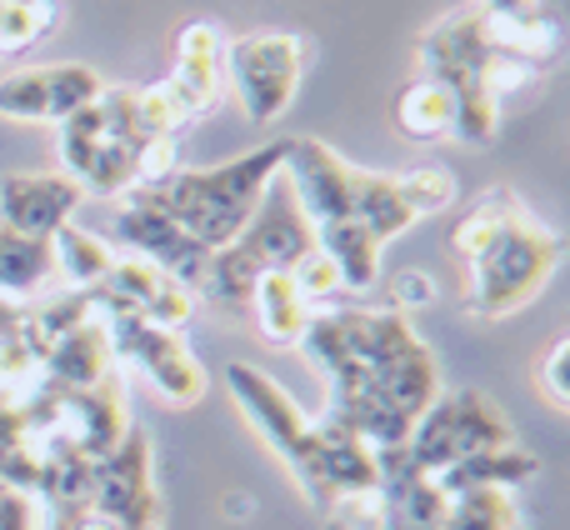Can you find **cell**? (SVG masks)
Here are the masks:
<instances>
[{
  "mask_svg": "<svg viewBox=\"0 0 570 530\" xmlns=\"http://www.w3.org/2000/svg\"><path fill=\"white\" fill-rule=\"evenodd\" d=\"M301 351L325 385V421L361 435L371 451H401L445 391L415 321L385 305H325L305 325Z\"/></svg>",
  "mask_w": 570,
  "mask_h": 530,
  "instance_id": "obj_1",
  "label": "cell"
},
{
  "mask_svg": "<svg viewBox=\"0 0 570 530\" xmlns=\"http://www.w3.org/2000/svg\"><path fill=\"white\" fill-rule=\"evenodd\" d=\"M281 170L291 180L295 200H301V216L311 226L315 246L341 271L345 291H371L381 281V251L421 220L405 200L401 176L351 166L321 136L285 140Z\"/></svg>",
  "mask_w": 570,
  "mask_h": 530,
  "instance_id": "obj_2",
  "label": "cell"
},
{
  "mask_svg": "<svg viewBox=\"0 0 570 530\" xmlns=\"http://www.w3.org/2000/svg\"><path fill=\"white\" fill-rule=\"evenodd\" d=\"M281 166H285V140H271V146H256L210 170L176 166L166 176L136 186L130 196L146 200L150 210H160L200 251H220L250 226V216H256L266 186L281 176Z\"/></svg>",
  "mask_w": 570,
  "mask_h": 530,
  "instance_id": "obj_3",
  "label": "cell"
},
{
  "mask_svg": "<svg viewBox=\"0 0 570 530\" xmlns=\"http://www.w3.org/2000/svg\"><path fill=\"white\" fill-rule=\"evenodd\" d=\"M60 156L86 196L120 200L136 186L176 170V140L146 136L136 116V90L106 86L86 110L60 126Z\"/></svg>",
  "mask_w": 570,
  "mask_h": 530,
  "instance_id": "obj_4",
  "label": "cell"
},
{
  "mask_svg": "<svg viewBox=\"0 0 570 530\" xmlns=\"http://www.w3.org/2000/svg\"><path fill=\"white\" fill-rule=\"evenodd\" d=\"M226 391L236 401V411L246 415V425L271 445V455L291 471L295 491L305 495L315 516L335 511V491H331V451L341 425L325 415H305L301 401L276 381L271 371L250 361H230L226 365Z\"/></svg>",
  "mask_w": 570,
  "mask_h": 530,
  "instance_id": "obj_5",
  "label": "cell"
},
{
  "mask_svg": "<svg viewBox=\"0 0 570 530\" xmlns=\"http://www.w3.org/2000/svg\"><path fill=\"white\" fill-rule=\"evenodd\" d=\"M311 246H315V236H311V226H305L301 200H295L291 180H285V170H281V176L266 186V196H261L250 226L240 230L230 246L210 251L196 301H210L226 315H246L250 291H256L261 275L291 271Z\"/></svg>",
  "mask_w": 570,
  "mask_h": 530,
  "instance_id": "obj_6",
  "label": "cell"
},
{
  "mask_svg": "<svg viewBox=\"0 0 570 530\" xmlns=\"http://www.w3.org/2000/svg\"><path fill=\"white\" fill-rule=\"evenodd\" d=\"M561 261H566V241L525 206L511 210V220L465 261L461 311L471 321H505V315L525 311L551 285Z\"/></svg>",
  "mask_w": 570,
  "mask_h": 530,
  "instance_id": "obj_7",
  "label": "cell"
},
{
  "mask_svg": "<svg viewBox=\"0 0 570 530\" xmlns=\"http://www.w3.org/2000/svg\"><path fill=\"white\" fill-rule=\"evenodd\" d=\"M491 56L495 46L485 40V26L471 6L455 10V16H441L415 40V60H421L425 80H435L451 96L455 140H465V146H491L495 130H501V100L485 80Z\"/></svg>",
  "mask_w": 570,
  "mask_h": 530,
  "instance_id": "obj_8",
  "label": "cell"
},
{
  "mask_svg": "<svg viewBox=\"0 0 570 530\" xmlns=\"http://www.w3.org/2000/svg\"><path fill=\"white\" fill-rule=\"evenodd\" d=\"M515 441V425L491 395L481 391H441L431 401V411L415 421L411 441L401 445L405 461L415 471L445 475L451 465L471 461V455H485V451H501V445Z\"/></svg>",
  "mask_w": 570,
  "mask_h": 530,
  "instance_id": "obj_9",
  "label": "cell"
},
{
  "mask_svg": "<svg viewBox=\"0 0 570 530\" xmlns=\"http://www.w3.org/2000/svg\"><path fill=\"white\" fill-rule=\"evenodd\" d=\"M305 66H311V40L295 30H250V36L226 40V56H220L240 110L261 130H271L291 110Z\"/></svg>",
  "mask_w": 570,
  "mask_h": 530,
  "instance_id": "obj_10",
  "label": "cell"
},
{
  "mask_svg": "<svg viewBox=\"0 0 570 530\" xmlns=\"http://www.w3.org/2000/svg\"><path fill=\"white\" fill-rule=\"evenodd\" d=\"M106 341H110V361L130 365L166 405L190 411V405L206 401L210 375H206V365L196 361V351L186 345L180 331L150 325V321H140V315H110Z\"/></svg>",
  "mask_w": 570,
  "mask_h": 530,
  "instance_id": "obj_11",
  "label": "cell"
},
{
  "mask_svg": "<svg viewBox=\"0 0 570 530\" xmlns=\"http://www.w3.org/2000/svg\"><path fill=\"white\" fill-rule=\"evenodd\" d=\"M90 506L126 530H166V506L156 491V451L140 425H130L116 451L90 465Z\"/></svg>",
  "mask_w": 570,
  "mask_h": 530,
  "instance_id": "obj_12",
  "label": "cell"
},
{
  "mask_svg": "<svg viewBox=\"0 0 570 530\" xmlns=\"http://www.w3.org/2000/svg\"><path fill=\"white\" fill-rule=\"evenodd\" d=\"M106 90V80L80 60H56V66H30L0 80V116L30 120V126H66L76 110Z\"/></svg>",
  "mask_w": 570,
  "mask_h": 530,
  "instance_id": "obj_13",
  "label": "cell"
},
{
  "mask_svg": "<svg viewBox=\"0 0 570 530\" xmlns=\"http://www.w3.org/2000/svg\"><path fill=\"white\" fill-rule=\"evenodd\" d=\"M96 305L100 315H140L150 325H166V331H186L190 315H196V291H186L180 281H170L166 271H156L150 261L140 256H120L116 251V265L106 271V281L96 285Z\"/></svg>",
  "mask_w": 570,
  "mask_h": 530,
  "instance_id": "obj_14",
  "label": "cell"
},
{
  "mask_svg": "<svg viewBox=\"0 0 570 530\" xmlns=\"http://www.w3.org/2000/svg\"><path fill=\"white\" fill-rule=\"evenodd\" d=\"M110 246H120V256H140L156 271H166L170 281H180L186 291H200V275H206L210 251H200L196 241L180 226H170L160 210H150L146 200L126 196V206L110 220Z\"/></svg>",
  "mask_w": 570,
  "mask_h": 530,
  "instance_id": "obj_15",
  "label": "cell"
},
{
  "mask_svg": "<svg viewBox=\"0 0 570 530\" xmlns=\"http://www.w3.org/2000/svg\"><path fill=\"white\" fill-rule=\"evenodd\" d=\"M381 481L365 495L371 501V530H441L445 491L425 471L405 461V451H375Z\"/></svg>",
  "mask_w": 570,
  "mask_h": 530,
  "instance_id": "obj_16",
  "label": "cell"
},
{
  "mask_svg": "<svg viewBox=\"0 0 570 530\" xmlns=\"http://www.w3.org/2000/svg\"><path fill=\"white\" fill-rule=\"evenodd\" d=\"M86 206V190L70 176H50V170H20V176L0 180V226L20 230V236L50 241L76 210Z\"/></svg>",
  "mask_w": 570,
  "mask_h": 530,
  "instance_id": "obj_17",
  "label": "cell"
},
{
  "mask_svg": "<svg viewBox=\"0 0 570 530\" xmlns=\"http://www.w3.org/2000/svg\"><path fill=\"white\" fill-rule=\"evenodd\" d=\"M220 56H226V36H220L210 20H186L176 36V66H170L166 96L176 100V110L186 120L206 116V110L220 106Z\"/></svg>",
  "mask_w": 570,
  "mask_h": 530,
  "instance_id": "obj_18",
  "label": "cell"
},
{
  "mask_svg": "<svg viewBox=\"0 0 570 530\" xmlns=\"http://www.w3.org/2000/svg\"><path fill=\"white\" fill-rule=\"evenodd\" d=\"M40 375L60 391H90V385L110 381L116 361H110V341H106V321H86L70 335H60L46 355H40Z\"/></svg>",
  "mask_w": 570,
  "mask_h": 530,
  "instance_id": "obj_19",
  "label": "cell"
},
{
  "mask_svg": "<svg viewBox=\"0 0 570 530\" xmlns=\"http://www.w3.org/2000/svg\"><path fill=\"white\" fill-rule=\"evenodd\" d=\"M256 315V331L266 345H281V351H291V345H301L305 325H311V301L301 295V285L291 281V271H271L256 281V291H250V311Z\"/></svg>",
  "mask_w": 570,
  "mask_h": 530,
  "instance_id": "obj_20",
  "label": "cell"
},
{
  "mask_svg": "<svg viewBox=\"0 0 570 530\" xmlns=\"http://www.w3.org/2000/svg\"><path fill=\"white\" fill-rule=\"evenodd\" d=\"M541 475V455L525 451L521 441L501 445V451H485V455H471V461L451 465L445 475H435L445 495H461V491H521L525 481Z\"/></svg>",
  "mask_w": 570,
  "mask_h": 530,
  "instance_id": "obj_21",
  "label": "cell"
},
{
  "mask_svg": "<svg viewBox=\"0 0 570 530\" xmlns=\"http://www.w3.org/2000/svg\"><path fill=\"white\" fill-rule=\"evenodd\" d=\"M391 126L411 146H435V140L455 136V106L435 80H411L391 100Z\"/></svg>",
  "mask_w": 570,
  "mask_h": 530,
  "instance_id": "obj_22",
  "label": "cell"
},
{
  "mask_svg": "<svg viewBox=\"0 0 570 530\" xmlns=\"http://www.w3.org/2000/svg\"><path fill=\"white\" fill-rule=\"evenodd\" d=\"M56 275V256H50V241L20 236V230L0 226V301L26 305L30 295H40Z\"/></svg>",
  "mask_w": 570,
  "mask_h": 530,
  "instance_id": "obj_23",
  "label": "cell"
},
{
  "mask_svg": "<svg viewBox=\"0 0 570 530\" xmlns=\"http://www.w3.org/2000/svg\"><path fill=\"white\" fill-rule=\"evenodd\" d=\"M50 256H56V275L70 281V291H96L106 281V271L116 265V246L106 236H90L86 226L66 220V226L50 236Z\"/></svg>",
  "mask_w": 570,
  "mask_h": 530,
  "instance_id": "obj_24",
  "label": "cell"
},
{
  "mask_svg": "<svg viewBox=\"0 0 570 530\" xmlns=\"http://www.w3.org/2000/svg\"><path fill=\"white\" fill-rule=\"evenodd\" d=\"M525 200L515 196L511 186H485L481 196L471 200V206L461 210V216H455V226H451V236H445V251H451L455 261H471L475 251L485 246V241L495 236V230L505 226V220H511V210H521Z\"/></svg>",
  "mask_w": 570,
  "mask_h": 530,
  "instance_id": "obj_25",
  "label": "cell"
},
{
  "mask_svg": "<svg viewBox=\"0 0 570 530\" xmlns=\"http://www.w3.org/2000/svg\"><path fill=\"white\" fill-rule=\"evenodd\" d=\"M441 530H531L515 491H461L445 495Z\"/></svg>",
  "mask_w": 570,
  "mask_h": 530,
  "instance_id": "obj_26",
  "label": "cell"
},
{
  "mask_svg": "<svg viewBox=\"0 0 570 530\" xmlns=\"http://www.w3.org/2000/svg\"><path fill=\"white\" fill-rule=\"evenodd\" d=\"M56 20V0H0V50H30Z\"/></svg>",
  "mask_w": 570,
  "mask_h": 530,
  "instance_id": "obj_27",
  "label": "cell"
},
{
  "mask_svg": "<svg viewBox=\"0 0 570 530\" xmlns=\"http://www.w3.org/2000/svg\"><path fill=\"white\" fill-rule=\"evenodd\" d=\"M291 281L301 285V295L311 301V311H325V305H335L341 295H351L345 291V281H341V271H335L331 256H325L321 246H311L301 261L291 265Z\"/></svg>",
  "mask_w": 570,
  "mask_h": 530,
  "instance_id": "obj_28",
  "label": "cell"
},
{
  "mask_svg": "<svg viewBox=\"0 0 570 530\" xmlns=\"http://www.w3.org/2000/svg\"><path fill=\"white\" fill-rule=\"evenodd\" d=\"M401 186H405V200H411L415 216H435V210L455 206V176L445 166L401 170Z\"/></svg>",
  "mask_w": 570,
  "mask_h": 530,
  "instance_id": "obj_29",
  "label": "cell"
},
{
  "mask_svg": "<svg viewBox=\"0 0 570 530\" xmlns=\"http://www.w3.org/2000/svg\"><path fill=\"white\" fill-rule=\"evenodd\" d=\"M566 365H570V341H556L551 351L541 355V365H535V385H541V395H546V401L556 405V411H570Z\"/></svg>",
  "mask_w": 570,
  "mask_h": 530,
  "instance_id": "obj_30",
  "label": "cell"
},
{
  "mask_svg": "<svg viewBox=\"0 0 570 530\" xmlns=\"http://www.w3.org/2000/svg\"><path fill=\"white\" fill-rule=\"evenodd\" d=\"M391 305H385V311H401V315H411V311H425V305L435 301V281L425 271H401L391 281Z\"/></svg>",
  "mask_w": 570,
  "mask_h": 530,
  "instance_id": "obj_31",
  "label": "cell"
},
{
  "mask_svg": "<svg viewBox=\"0 0 570 530\" xmlns=\"http://www.w3.org/2000/svg\"><path fill=\"white\" fill-rule=\"evenodd\" d=\"M0 530H36V506L16 485H0Z\"/></svg>",
  "mask_w": 570,
  "mask_h": 530,
  "instance_id": "obj_32",
  "label": "cell"
},
{
  "mask_svg": "<svg viewBox=\"0 0 570 530\" xmlns=\"http://www.w3.org/2000/svg\"><path fill=\"white\" fill-rule=\"evenodd\" d=\"M471 10H481V16H491V20H521V16H535L541 0H475Z\"/></svg>",
  "mask_w": 570,
  "mask_h": 530,
  "instance_id": "obj_33",
  "label": "cell"
}]
</instances>
